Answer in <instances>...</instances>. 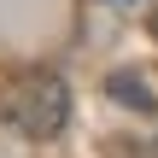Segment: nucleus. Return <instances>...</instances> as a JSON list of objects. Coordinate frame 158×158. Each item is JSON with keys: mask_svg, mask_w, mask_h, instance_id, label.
Listing matches in <instances>:
<instances>
[{"mask_svg": "<svg viewBox=\"0 0 158 158\" xmlns=\"http://www.w3.org/2000/svg\"><path fill=\"white\" fill-rule=\"evenodd\" d=\"M0 123L18 129L23 141H53L70 123V82L47 64H29L18 76H6L0 88Z\"/></svg>", "mask_w": 158, "mask_h": 158, "instance_id": "f257e3e1", "label": "nucleus"}, {"mask_svg": "<svg viewBox=\"0 0 158 158\" xmlns=\"http://www.w3.org/2000/svg\"><path fill=\"white\" fill-rule=\"evenodd\" d=\"M111 94H117L123 106H141V111H152V100H147V88H141V76H111Z\"/></svg>", "mask_w": 158, "mask_h": 158, "instance_id": "f03ea898", "label": "nucleus"}]
</instances>
